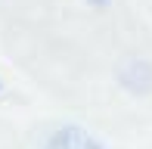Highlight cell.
I'll use <instances>...</instances> for the list:
<instances>
[{
    "instance_id": "1",
    "label": "cell",
    "mask_w": 152,
    "mask_h": 149,
    "mask_svg": "<svg viewBox=\"0 0 152 149\" xmlns=\"http://www.w3.org/2000/svg\"><path fill=\"white\" fill-rule=\"evenodd\" d=\"M44 149H102V143L93 140L90 134L81 131V127H62V131H56L47 140Z\"/></svg>"
},
{
    "instance_id": "2",
    "label": "cell",
    "mask_w": 152,
    "mask_h": 149,
    "mask_svg": "<svg viewBox=\"0 0 152 149\" xmlns=\"http://www.w3.org/2000/svg\"><path fill=\"white\" fill-rule=\"evenodd\" d=\"M121 81L130 87V90H137V93L149 90V87H152V65L143 62V59H137V62H130L127 69H124Z\"/></svg>"
}]
</instances>
